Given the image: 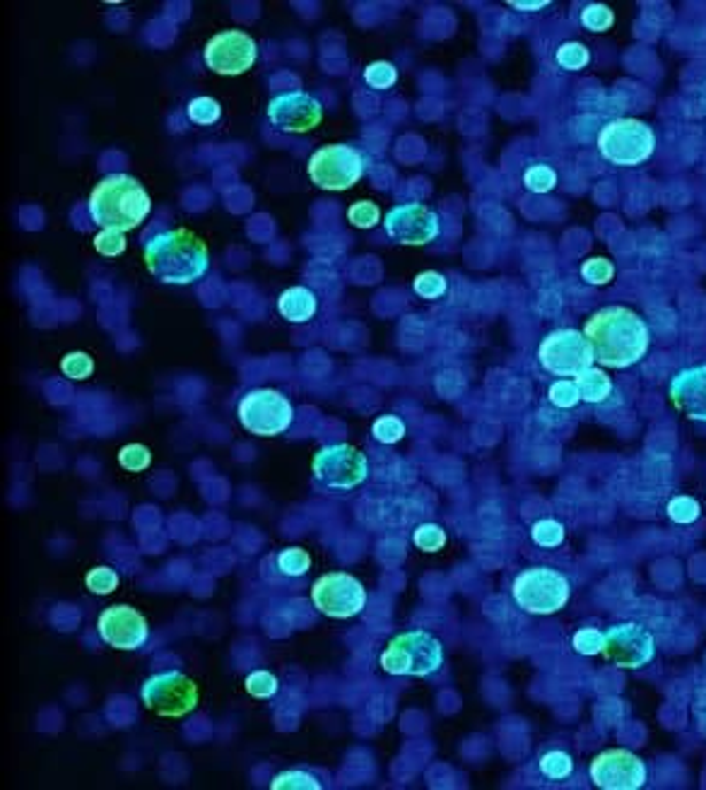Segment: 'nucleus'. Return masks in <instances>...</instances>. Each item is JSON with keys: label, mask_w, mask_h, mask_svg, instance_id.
Here are the masks:
<instances>
[{"label": "nucleus", "mask_w": 706, "mask_h": 790, "mask_svg": "<svg viewBox=\"0 0 706 790\" xmlns=\"http://www.w3.org/2000/svg\"><path fill=\"white\" fill-rule=\"evenodd\" d=\"M119 574L113 571L112 567H95L89 569V574L85 576V585L95 595H109L119 588Z\"/></svg>", "instance_id": "58836bf2"}, {"label": "nucleus", "mask_w": 706, "mask_h": 790, "mask_svg": "<svg viewBox=\"0 0 706 790\" xmlns=\"http://www.w3.org/2000/svg\"><path fill=\"white\" fill-rule=\"evenodd\" d=\"M384 229L393 244L427 246L441 234V217L423 203H403L391 207L384 217Z\"/></svg>", "instance_id": "ddd939ff"}, {"label": "nucleus", "mask_w": 706, "mask_h": 790, "mask_svg": "<svg viewBox=\"0 0 706 790\" xmlns=\"http://www.w3.org/2000/svg\"><path fill=\"white\" fill-rule=\"evenodd\" d=\"M367 157L353 145H326L309 159V179L323 190H350L367 174Z\"/></svg>", "instance_id": "9b49d317"}, {"label": "nucleus", "mask_w": 706, "mask_h": 790, "mask_svg": "<svg viewBox=\"0 0 706 790\" xmlns=\"http://www.w3.org/2000/svg\"><path fill=\"white\" fill-rule=\"evenodd\" d=\"M275 567L287 578H299V576L309 574L311 554L302 547H284L275 554Z\"/></svg>", "instance_id": "5701e85b"}, {"label": "nucleus", "mask_w": 706, "mask_h": 790, "mask_svg": "<svg viewBox=\"0 0 706 790\" xmlns=\"http://www.w3.org/2000/svg\"><path fill=\"white\" fill-rule=\"evenodd\" d=\"M571 646H574V651L581 653V655H601L605 646V631L594 627L578 629L577 634L571 636Z\"/></svg>", "instance_id": "4c0bfd02"}, {"label": "nucleus", "mask_w": 706, "mask_h": 790, "mask_svg": "<svg viewBox=\"0 0 706 790\" xmlns=\"http://www.w3.org/2000/svg\"><path fill=\"white\" fill-rule=\"evenodd\" d=\"M444 665V644L424 629L403 631L381 653V668L398 678H430Z\"/></svg>", "instance_id": "20e7f679"}, {"label": "nucleus", "mask_w": 706, "mask_h": 790, "mask_svg": "<svg viewBox=\"0 0 706 790\" xmlns=\"http://www.w3.org/2000/svg\"><path fill=\"white\" fill-rule=\"evenodd\" d=\"M347 220H350V224L357 227V229H371V227H376L381 220L379 205L371 203V200H360V203H354V205L347 207Z\"/></svg>", "instance_id": "79ce46f5"}, {"label": "nucleus", "mask_w": 706, "mask_h": 790, "mask_svg": "<svg viewBox=\"0 0 706 790\" xmlns=\"http://www.w3.org/2000/svg\"><path fill=\"white\" fill-rule=\"evenodd\" d=\"M186 113H189V119L193 123H198V126H213L220 120L222 116V106L217 99L213 97H196V99H190L189 106H186Z\"/></svg>", "instance_id": "393cba45"}, {"label": "nucleus", "mask_w": 706, "mask_h": 790, "mask_svg": "<svg viewBox=\"0 0 706 790\" xmlns=\"http://www.w3.org/2000/svg\"><path fill=\"white\" fill-rule=\"evenodd\" d=\"M364 82L374 89H391L398 82V70L388 60H374L364 68Z\"/></svg>", "instance_id": "a878e982"}, {"label": "nucleus", "mask_w": 706, "mask_h": 790, "mask_svg": "<svg viewBox=\"0 0 706 790\" xmlns=\"http://www.w3.org/2000/svg\"><path fill=\"white\" fill-rule=\"evenodd\" d=\"M591 60V53L581 42H567L557 49V63L564 70H584Z\"/></svg>", "instance_id": "ea45409f"}, {"label": "nucleus", "mask_w": 706, "mask_h": 790, "mask_svg": "<svg viewBox=\"0 0 706 790\" xmlns=\"http://www.w3.org/2000/svg\"><path fill=\"white\" fill-rule=\"evenodd\" d=\"M547 395H550V403L562 407V410L577 407V405L581 403V391H578L574 378H560V381H555Z\"/></svg>", "instance_id": "f704fd0d"}, {"label": "nucleus", "mask_w": 706, "mask_h": 790, "mask_svg": "<svg viewBox=\"0 0 706 790\" xmlns=\"http://www.w3.org/2000/svg\"><path fill=\"white\" fill-rule=\"evenodd\" d=\"M95 251L104 258H116L126 251V236L121 232H112V229H102L95 236Z\"/></svg>", "instance_id": "37998d69"}, {"label": "nucleus", "mask_w": 706, "mask_h": 790, "mask_svg": "<svg viewBox=\"0 0 706 790\" xmlns=\"http://www.w3.org/2000/svg\"><path fill=\"white\" fill-rule=\"evenodd\" d=\"M314 484L326 494L357 490L369 477L367 455L353 444H326L311 458Z\"/></svg>", "instance_id": "39448f33"}, {"label": "nucleus", "mask_w": 706, "mask_h": 790, "mask_svg": "<svg viewBox=\"0 0 706 790\" xmlns=\"http://www.w3.org/2000/svg\"><path fill=\"white\" fill-rule=\"evenodd\" d=\"M524 186L533 193H550L557 186V174L547 164H533L524 172Z\"/></svg>", "instance_id": "bb28decb"}, {"label": "nucleus", "mask_w": 706, "mask_h": 790, "mask_svg": "<svg viewBox=\"0 0 706 790\" xmlns=\"http://www.w3.org/2000/svg\"><path fill=\"white\" fill-rule=\"evenodd\" d=\"M581 277H584L588 284H595V287H603L615 277V266H612L608 258H588L581 266Z\"/></svg>", "instance_id": "a19ab883"}, {"label": "nucleus", "mask_w": 706, "mask_h": 790, "mask_svg": "<svg viewBox=\"0 0 706 790\" xmlns=\"http://www.w3.org/2000/svg\"><path fill=\"white\" fill-rule=\"evenodd\" d=\"M581 25L588 32H608L615 25V12L603 3H591L581 10Z\"/></svg>", "instance_id": "7c9ffc66"}, {"label": "nucleus", "mask_w": 706, "mask_h": 790, "mask_svg": "<svg viewBox=\"0 0 706 790\" xmlns=\"http://www.w3.org/2000/svg\"><path fill=\"white\" fill-rule=\"evenodd\" d=\"M540 773L550 781H564L574 773V759L564 749H547L540 759H538Z\"/></svg>", "instance_id": "4be33fe9"}, {"label": "nucleus", "mask_w": 706, "mask_h": 790, "mask_svg": "<svg viewBox=\"0 0 706 790\" xmlns=\"http://www.w3.org/2000/svg\"><path fill=\"white\" fill-rule=\"evenodd\" d=\"M699 515H702V507L694 497H675L668 501V518L672 523H694Z\"/></svg>", "instance_id": "e433bc0d"}, {"label": "nucleus", "mask_w": 706, "mask_h": 790, "mask_svg": "<svg viewBox=\"0 0 706 790\" xmlns=\"http://www.w3.org/2000/svg\"><path fill=\"white\" fill-rule=\"evenodd\" d=\"M152 463V451L143 444H128L119 451V465L128 473H143Z\"/></svg>", "instance_id": "2f4dec72"}, {"label": "nucleus", "mask_w": 706, "mask_h": 790, "mask_svg": "<svg viewBox=\"0 0 706 790\" xmlns=\"http://www.w3.org/2000/svg\"><path fill=\"white\" fill-rule=\"evenodd\" d=\"M413 542L417 550L423 552H439L446 545V531L437 523H423L415 528Z\"/></svg>", "instance_id": "cd10ccee"}, {"label": "nucleus", "mask_w": 706, "mask_h": 790, "mask_svg": "<svg viewBox=\"0 0 706 790\" xmlns=\"http://www.w3.org/2000/svg\"><path fill=\"white\" fill-rule=\"evenodd\" d=\"M371 434L379 444H398L405 437V422L396 414H381L379 420L371 424Z\"/></svg>", "instance_id": "c756f323"}, {"label": "nucleus", "mask_w": 706, "mask_h": 790, "mask_svg": "<svg viewBox=\"0 0 706 790\" xmlns=\"http://www.w3.org/2000/svg\"><path fill=\"white\" fill-rule=\"evenodd\" d=\"M311 602L326 617L353 619L367 605V588L347 571H330L311 585Z\"/></svg>", "instance_id": "f8f14e48"}, {"label": "nucleus", "mask_w": 706, "mask_h": 790, "mask_svg": "<svg viewBox=\"0 0 706 790\" xmlns=\"http://www.w3.org/2000/svg\"><path fill=\"white\" fill-rule=\"evenodd\" d=\"M259 58V46L242 29H224L203 49L206 66L217 75H244Z\"/></svg>", "instance_id": "2eb2a0df"}, {"label": "nucleus", "mask_w": 706, "mask_h": 790, "mask_svg": "<svg viewBox=\"0 0 706 790\" xmlns=\"http://www.w3.org/2000/svg\"><path fill=\"white\" fill-rule=\"evenodd\" d=\"M147 711L162 718H183L198 706V685L179 670L155 672L140 687Z\"/></svg>", "instance_id": "1a4fd4ad"}, {"label": "nucleus", "mask_w": 706, "mask_h": 790, "mask_svg": "<svg viewBox=\"0 0 706 790\" xmlns=\"http://www.w3.org/2000/svg\"><path fill=\"white\" fill-rule=\"evenodd\" d=\"M145 266L164 284H190L206 275L210 251L190 229H162L145 239Z\"/></svg>", "instance_id": "f03ea898"}, {"label": "nucleus", "mask_w": 706, "mask_h": 790, "mask_svg": "<svg viewBox=\"0 0 706 790\" xmlns=\"http://www.w3.org/2000/svg\"><path fill=\"white\" fill-rule=\"evenodd\" d=\"M514 602L531 615H555L569 602L571 585L567 576L550 567L525 569L514 578L511 585Z\"/></svg>", "instance_id": "0eeeda50"}, {"label": "nucleus", "mask_w": 706, "mask_h": 790, "mask_svg": "<svg viewBox=\"0 0 706 790\" xmlns=\"http://www.w3.org/2000/svg\"><path fill=\"white\" fill-rule=\"evenodd\" d=\"M244 687H246V694L253 696V699H273L277 694V689H280V682H277L273 672L256 670L246 678Z\"/></svg>", "instance_id": "473e14b6"}, {"label": "nucleus", "mask_w": 706, "mask_h": 790, "mask_svg": "<svg viewBox=\"0 0 706 790\" xmlns=\"http://www.w3.org/2000/svg\"><path fill=\"white\" fill-rule=\"evenodd\" d=\"M671 403L687 420L706 422V364L682 369L671 381Z\"/></svg>", "instance_id": "6ab92c4d"}, {"label": "nucleus", "mask_w": 706, "mask_h": 790, "mask_svg": "<svg viewBox=\"0 0 706 790\" xmlns=\"http://www.w3.org/2000/svg\"><path fill=\"white\" fill-rule=\"evenodd\" d=\"M538 360L552 376L577 378L578 374L594 367L595 354L584 333H578L574 328H557L543 337V343L538 347Z\"/></svg>", "instance_id": "9d476101"}, {"label": "nucleus", "mask_w": 706, "mask_h": 790, "mask_svg": "<svg viewBox=\"0 0 706 790\" xmlns=\"http://www.w3.org/2000/svg\"><path fill=\"white\" fill-rule=\"evenodd\" d=\"M656 150L654 128L639 119H615L598 133V152L615 167H637Z\"/></svg>", "instance_id": "423d86ee"}, {"label": "nucleus", "mask_w": 706, "mask_h": 790, "mask_svg": "<svg viewBox=\"0 0 706 790\" xmlns=\"http://www.w3.org/2000/svg\"><path fill=\"white\" fill-rule=\"evenodd\" d=\"M61 371L73 381H85L95 374V360L87 352H68L61 360Z\"/></svg>", "instance_id": "c9c22d12"}, {"label": "nucleus", "mask_w": 706, "mask_h": 790, "mask_svg": "<svg viewBox=\"0 0 706 790\" xmlns=\"http://www.w3.org/2000/svg\"><path fill=\"white\" fill-rule=\"evenodd\" d=\"M594 786L603 790H639L646 786V764L629 749H605L588 766Z\"/></svg>", "instance_id": "dca6fc26"}, {"label": "nucleus", "mask_w": 706, "mask_h": 790, "mask_svg": "<svg viewBox=\"0 0 706 790\" xmlns=\"http://www.w3.org/2000/svg\"><path fill=\"white\" fill-rule=\"evenodd\" d=\"M268 119L283 133H309L323 120V104L309 92L292 89L270 99Z\"/></svg>", "instance_id": "f3484780"}, {"label": "nucleus", "mask_w": 706, "mask_h": 790, "mask_svg": "<svg viewBox=\"0 0 706 790\" xmlns=\"http://www.w3.org/2000/svg\"><path fill=\"white\" fill-rule=\"evenodd\" d=\"M87 207L102 229L126 234L145 222L152 200L138 179L128 174H109L92 189Z\"/></svg>", "instance_id": "7ed1b4c3"}, {"label": "nucleus", "mask_w": 706, "mask_h": 790, "mask_svg": "<svg viewBox=\"0 0 706 790\" xmlns=\"http://www.w3.org/2000/svg\"><path fill=\"white\" fill-rule=\"evenodd\" d=\"M316 309H319V301L309 287H287L277 297V311L290 323H309L316 316Z\"/></svg>", "instance_id": "aec40b11"}, {"label": "nucleus", "mask_w": 706, "mask_h": 790, "mask_svg": "<svg viewBox=\"0 0 706 790\" xmlns=\"http://www.w3.org/2000/svg\"><path fill=\"white\" fill-rule=\"evenodd\" d=\"M97 631L104 644L116 651H138L150 639L147 619L128 605L106 608L97 619Z\"/></svg>", "instance_id": "a211bd4d"}, {"label": "nucleus", "mask_w": 706, "mask_h": 790, "mask_svg": "<svg viewBox=\"0 0 706 790\" xmlns=\"http://www.w3.org/2000/svg\"><path fill=\"white\" fill-rule=\"evenodd\" d=\"M237 417L249 434L270 438L290 430L294 420V407L283 391L253 388L242 395V400L237 405Z\"/></svg>", "instance_id": "6e6552de"}, {"label": "nucleus", "mask_w": 706, "mask_h": 790, "mask_svg": "<svg viewBox=\"0 0 706 790\" xmlns=\"http://www.w3.org/2000/svg\"><path fill=\"white\" fill-rule=\"evenodd\" d=\"M574 381H577L578 391H581V400H586V403L594 405L605 403L612 393L610 376H608L603 369H598V367L586 369L584 374H578Z\"/></svg>", "instance_id": "412c9836"}, {"label": "nucleus", "mask_w": 706, "mask_h": 790, "mask_svg": "<svg viewBox=\"0 0 706 790\" xmlns=\"http://www.w3.org/2000/svg\"><path fill=\"white\" fill-rule=\"evenodd\" d=\"M507 5H508V8H514V10H524V12H533V10L547 8V0H535V3H521V0H508Z\"/></svg>", "instance_id": "c03bdc74"}, {"label": "nucleus", "mask_w": 706, "mask_h": 790, "mask_svg": "<svg viewBox=\"0 0 706 790\" xmlns=\"http://www.w3.org/2000/svg\"><path fill=\"white\" fill-rule=\"evenodd\" d=\"M605 661H610L625 670H639L654 661L656 641L654 634L637 622H622L605 631L603 646Z\"/></svg>", "instance_id": "4468645a"}, {"label": "nucleus", "mask_w": 706, "mask_h": 790, "mask_svg": "<svg viewBox=\"0 0 706 790\" xmlns=\"http://www.w3.org/2000/svg\"><path fill=\"white\" fill-rule=\"evenodd\" d=\"M581 333L594 347L595 361L610 369H627L641 361L651 345V333L644 318L627 306H605L595 311L586 321Z\"/></svg>", "instance_id": "f257e3e1"}, {"label": "nucleus", "mask_w": 706, "mask_h": 790, "mask_svg": "<svg viewBox=\"0 0 706 790\" xmlns=\"http://www.w3.org/2000/svg\"><path fill=\"white\" fill-rule=\"evenodd\" d=\"M273 790H321L323 781L316 773L306 771V769H290V771L277 773L270 781Z\"/></svg>", "instance_id": "b1692460"}, {"label": "nucleus", "mask_w": 706, "mask_h": 790, "mask_svg": "<svg viewBox=\"0 0 706 790\" xmlns=\"http://www.w3.org/2000/svg\"><path fill=\"white\" fill-rule=\"evenodd\" d=\"M531 538H533L535 545L540 547H557L564 542V525L560 521H552V518H543L538 521L531 528Z\"/></svg>", "instance_id": "72a5a7b5"}, {"label": "nucleus", "mask_w": 706, "mask_h": 790, "mask_svg": "<svg viewBox=\"0 0 706 790\" xmlns=\"http://www.w3.org/2000/svg\"><path fill=\"white\" fill-rule=\"evenodd\" d=\"M413 290L417 292V297H423L427 301L439 299V297L446 294V277L437 273V270H424V273L415 277Z\"/></svg>", "instance_id": "c85d7f7f"}]
</instances>
